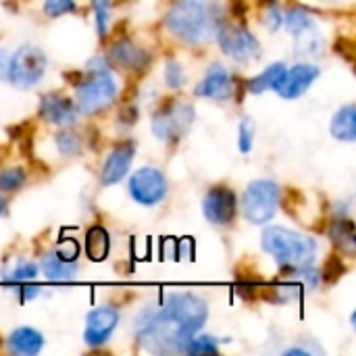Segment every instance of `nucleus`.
<instances>
[{"instance_id":"16","label":"nucleus","mask_w":356,"mask_h":356,"mask_svg":"<svg viewBox=\"0 0 356 356\" xmlns=\"http://www.w3.org/2000/svg\"><path fill=\"white\" fill-rule=\"evenodd\" d=\"M111 58L117 63V65H121V67H125V69H134V71H142L146 65H148V60H150V56H148V52H144L140 46H136L131 40H127V38H119L113 46H111Z\"/></svg>"},{"instance_id":"25","label":"nucleus","mask_w":356,"mask_h":356,"mask_svg":"<svg viewBox=\"0 0 356 356\" xmlns=\"http://www.w3.org/2000/svg\"><path fill=\"white\" fill-rule=\"evenodd\" d=\"M186 355H217L219 346L213 336H192L184 348Z\"/></svg>"},{"instance_id":"2","label":"nucleus","mask_w":356,"mask_h":356,"mask_svg":"<svg viewBox=\"0 0 356 356\" xmlns=\"http://www.w3.org/2000/svg\"><path fill=\"white\" fill-rule=\"evenodd\" d=\"M221 21L219 6L211 0H177L165 17L167 29L186 44L209 42Z\"/></svg>"},{"instance_id":"4","label":"nucleus","mask_w":356,"mask_h":356,"mask_svg":"<svg viewBox=\"0 0 356 356\" xmlns=\"http://www.w3.org/2000/svg\"><path fill=\"white\" fill-rule=\"evenodd\" d=\"M88 69L90 73H81L79 81L75 83L77 88L75 106L79 108V113L96 115L115 102L119 88L102 56H96L92 63H88Z\"/></svg>"},{"instance_id":"33","label":"nucleus","mask_w":356,"mask_h":356,"mask_svg":"<svg viewBox=\"0 0 356 356\" xmlns=\"http://www.w3.org/2000/svg\"><path fill=\"white\" fill-rule=\"evenodd\" d=\"M75 10V0H44V13L52 19Z\"/></svg>"},{"instance_id":"31","label":"nucleus","mask_w":356,"mask_h":356,"mask_svg":"<svg viewBox=\"0 0 356 356\" xmlns=\"http://www.w3.org/2000/svg\"><path fill=\"white\" fill-rule=\"evenodd\" d=\"M165 81L171 90H179L186 81V73H184V67L177 63V60H169L167 67H165Z\"/></svg>"},{"instance_id":"19","label":"nucleus","mask_w":356,"mask_h":356,"mask_svg":"<svg viewBox=\"0 0 356 356\" xmlns=\"http://www.w3.org/2000/svg\"><path fill=\"white\" fill-rule=\"evenodd\" d=\"M332 136L342 140V142H355L356 140V108L355 104L342 106L334 119H332Z\"/></svg>"},{"instance_id":"8","label":"nucleus","mask_w":356,"mask_h":356,"mask_svg":"<svg viewBox=\"0 0 356 356\" xmlns=\"http://www.w3.org/2000/svg\"><path fill=\"white\" fill-rule=\"evenodd\" d=\"M215 38L219 40L221 50L236 60H250V58H259V54H261L259 40L242 23L221 21L215 31Z\"/></svg>"},{"instance_id":"10","label":"nucleus","mask_w":356,"mask_h":356,"mask_svg":"<svg viewBox=\"0 0 356 356\" xmlns=\"http://www.w3.org/2000/svg\"><path fill=\"white\" fill-rule=\"evenodd\" d=\"M202 215L213 225H229L238 215V196L227 186H213L202 200Z\"/></svg>"},{"instance_id":"35","label":"nucleus","mask_w":356,"mask_h":356,"mask_svg":"<svg viewBox=\"0 0 356 356\" xmlns=\"http://www.w3.org/2000/svg\"><path fill=\"white\" fill-rule=\"evenodd\" d=\"M265 21H267V27L275 31L282 25V10L275 8L273 4H269V13H267V19Z\"/></svg>"},{"instance_id":"21","label":"nucleus","mask_w":356,"mask_h":356,"mask_svg":"<svg viewBox=\"0 0 356 356\" xmlns=\"http://www.w3.org/2000/svg\"><path fill=\"white\" fill-rule=\"evenodd\" d=\"M286 65L284 63H273L269 65L263 73H259L257 77H252L248 83H246V90L250 94H263L267 90H277L280 81L284 79V73H286Z\"/></svg>"},{"instance_id":"6","label":"nucleus","mask_w":356,"mask_h":356,"mask_svg":"<svg viewBox=\"0 0 356 356\" xmlns=\"http://www.w3.org/2000/svg\"><path fill=\"white\" fill-rule=\"evenodd\" d=\"M194 121V106L181 100H167L152 117V134L163 142H177Z\"/></svg>"},{"instance_id":"7","label":"nucleus","mask_w":356,"mask_h":356,"mask_svg":"<svg viewBox=\"0 0 356 356\" xmlns=\"http://www.w3.org/2000/svg\"><path fill=\"white\" fill-rule=\"evenodd\" d=\"M44 71H46L44 52L31 44H25L21 48H17V52L10 56L6 79L17 88L27 90V88H33L35 83H40V79L44 77Z\"/></svg>"},{"instance_id":"13","label":"nucleus","mask_w":356,"mask_h":356,"mask_svg":"<svg viewBox=\"0 0 356 356\" xmlns=\"http://www.w3.org/2000/svg\"><path fill=\"white\" fill-rule=\"evenodd\" d=\"M40 117L46 123L58 125V127H69L77 121L79 117V108L73 104V100H69L63 94H44L40 98V108H38Z\"/></svg>"},{"instance_id":"11","label":"nucleus","mask_w":356,"mask_h":356,"mask_svg":"<svg viewBox=\"0 0 356 356\" xmlns=\"http://www.w3.org/2000/svg\"><path fill=\"white\" fill-rule=\"evenodd\" d=\"M119 325V311L115 307H98L86 317L83 340L88 346H102L111 340L113 332Z\"/></svg>"},{"instance_id":"29","label":"nucleus","mask_w":356,"mask_h":356,"mask_svg":"<svg viewBox=\"0 0 356 356\" xmlns=\"http://www.w3.org/2000/svg\"><path fill=\"white\" fill-rule=\"evenodd\" d=\"M257 138V125L250 117H244L238 125V148L240 152H250Z\"/></svg>"},{"instance_id":"30","label":"nucleus","mask_w":356,"mask_h":356,"mask_svg":"<svg viewBox=\"0 0 356 356\" xmlns=\"http://www.w3.org/2000/svg\"><path fill=\"white\" fill-rule=\"evenodd\" d=\"M94 13H96V29L98 35L104 38L108 31V21H111V0H92Z\"/></svg>"},{"instance_id":"18","label":"nucleus","mask_w":356,"mask_h":356,"mask_svg":"<svg viewBox=\"0 0 356 356\" xmlns=\"http://www.w3.org/2000/svg\"><path fill=\"white\" fill-rule=\"evenodd\" d=\"M6 348L17 356H33L44 348V336L33 327H17L6 338Z\"/></svg>"},{"instance_id":"26","label":"nucleus","mask_w":356,"mask_h":356,"mask_svg":"<svg viewBox=\"0 0 356 356\" xmlns=\"http://www.w3.org/2000/svg\"><path fill=\"white\" fill-rule=\"evenodd\" d=\"M296 38H298L296 40V50L302 52V54H319L323 50V38L319 33H315V27L298 33Z\"/></svg>"},{"instance_id":"14","label":"nucleus","mask_w":356,"mask_h":356,"mask_svg":"<svg viewBox=\"0 0 356 356\" xmlns=\"http://www.w3.org/2000/svg\"><path fill=\"white\" fill-rule=\"evenodd\" d=\"M134 154H136L134 142L125 140V142L117 144V146L111 150V154L106 156L104 165H102V171H100V181H102V186H115V184H119V181L129 173Z\"/></svg>"},{"instance_id":"38","label":"nucleus","mask_w":356,"mask_h":356,"mask_svg":"<svg viewBox=\"0 0 356 356\" xmlns=\"http://www.w3.org/2000/svg\"><path fill=\"white\" fill-rule=\"evenodd\" d=\"M261 2H263V4H273L275 0H261Z\"/></svg>"},{"instance_id":"15","label":"nucleus","mask_w":356,"mask_h":356,"mask_svg":"<svg viewBox=\"0 0 356 356\" xmlns=\"http://www.w3.org/2000/svg\"><path fill=\"white\" fill-rule=\"evenodd\" d=\"M236 92L234 88V77L229 75V71L219 65V63H213L204 75V79L198 83L196 88V94L202 96V98H213V100H227L232 98Z\"/></svg>"},{"instance_id":"23","label":"nucleus","mask_w":356,"mask_h":356,"mask_svg":"<svg viewBox=\"0 0 356 356\" xmlns=\"http://www.w3.org/2000/svg\"><path fill=\"white\" fill-rule=\"evenodd\" d=\"M38 271H40V267H38L35 263H31V261H27V259H21V261H17V263L4 273V284H8V286L21 290V288H25L27 284H33V280L38 277Z\"/></svg>"},{"instance_id":"5","label":"nucleus","mask_w":356,"mask_h":356,"mask_svg":"<svg viewBox=\"0 0 356 356\" xmlns=\"http://www.w3.org/2000/svg\"><path fill=\"white\" fill-rule=\"evenodd\" d=\"M280 207V186L271 179H257L248 184L242 196V213L252 225L269 223Z\"/></svg>"},{"instance_id":"37","label":"nucleus","mask_w":356,"mask_h":356,"mask_svg":"<svg viewBox=\"0 0 356 356\" xmlns=\"http://www.w3.org/2000/svg\"><path fill=\"white\" fill-rule=\"evenodd\" d=\"M2 211H4V200H2V196H0V215H2Z\"/></svg>"},{"instance_id":"36","label":"nucleus","mask_w":356,"mask_h":356,"mask_svg":"<svg viewBox=\"0 0 356 356\" xmlns=\"http://www.w3.org/2000/svg\"><path fill=\"white\" fill-rule=\"evenodd\" d=\"M8 60H10V54L6 50H0V79H6L8 75Z\"/></svg>"},{"instance_id":"20","label":"nucleus","mask_w":356,"mask_h":356,"mask_svg":"<svg viewBox=\"0 0 356 356\" xmlns=\"http://www.w3.org/2000/svg\"><path fill=\"white\" fill-rule=\"evenodd\" d=\"M111 252V236L104 227L94 225L86 234V254L94 263H102Z\"/></svg>"},{"instance_id":"28","label":"nucleus","mask_w":356,"mask_h":356,"mask_svg":"<svg viewBox=\"0 0 356 356\" xmlns=\"http://www.w3.org/2000/svg\"><path fill=\"white\" fill-rule=\"evenodd\" d=\"M27 175L21 167H10L0 173V192H17L25 184Z\"/></svg>"},{"instance_id":"17","label":"nucleus","mask_w":356,"mask_h":356,"mask_svg":"<svg viewBox=\"0 0 356 356\" xmlns=\"http://www.w3.org/2000/svg\"><path fill=\"white\" fill-rule=\"evenodd\" d=\"M40 269H42V273L46 275V280H50V282H56V284H71V282H75V277H77L79 265H77V261H63V259L52 250V252H48V254L42 257Z\"/></svg>"},{"instance_id":"24","label":"nucleus","mask_w":356,"mask_h":356,"mask_svg":"<svg viewBox=\"0 0 356 356\" xmlns=\"http://www.w3.org/2000/svg\"><path fill=\"white\" fill-rule=\"evenodd\" d=\"M282 23L294 35H298V33L315 27V19H313V15L305 6H292L286 13H282Z\"/></svg>"},{"instance_id":"22","label":"nucleus","mask_w":356,"mask_h":356,"mask_svg":"<svg viewBox=\"0 0 356 356\" xmlns=\"http://www.w3.org/2000/svg\"><path fill=\"white\" fill-rule=\"evenodd\" d=\"M330 238H332V242H334L342 252H346L348 257L355 254V223H353L350 219H342V217L336 219V221L330 225Z\"/></svg>"},{"instance_id":"1","label":"nucleus","mask_w":356,"mask_h":356,"mask_svg":"<svg viewBox=\"0 0 356 356\" xmlns=\"http://www.w3.org/2000/svg\"><path fill=\"white\" fill-rule=\"evenodd\" d=\"M209 305L192 292H173L161 309H146L136 319L138 340L152 353H184L188 340L204 325Z\"/></svg>"},{"instance_id":"34","label":"nucleus","mask_w":356,"mask_h":356,"mask_svg":"<svg viewBox=\"0 0 356 356\" xmlns=\"http://www.w3.org/2000/svg\"><path fill=\"white\" fill-rule=\"evenodd\" d=\"M54 252H56L63 261H77L79 246H77L75 240H60L58 246L54 248Z\"/></svg>"},{"instance_id":"27","label":"nucleus","mask_w":356,"mask_h":356,"mask_svg":"<svg viewBox=\"0 0 356 356\" xmlns=\"http://www.w3.org/2000/svg\"><path fill=\"white\" fill-rule=\"evenodd\" d=\"M54 142H56L58 152L65 154V156H73V154H79L81 152V140H79V136L73 134V131H69V129L58 131L56 138H54Z\"/></svg>"},{"instance_id":"3","label":"nucleus","mask_w":356,"mask_h":356,"mask_svg":"<svg viewBox=\"0 0 356 356\" xmlns=\"http://www.w3.org/2000/svg\"><path fill=\"white\" fill-rule=\"evenodd\" d=\"M263 250L271 254L280 267L294 271L313 265L317 257V242L282 225H271L263 232Z\"/></svg>"},{"instance_id":"9","label":"nucleus","mask_w":356,"mask_h":356,"mask_svg":"<svg viewBox=\"0 0 356 356\" xmlns=\"http://www.w3.org/2000/svg\"><path fill=\"white\" fill-rule=\"evenodd\" d=\"M129 194L142 207H156L167 196V177L156 167H142L129 177Z\"/></svg>"},{"instance_id":"32","label":"nucleus","mask_w":356,"mask_h":356,"mask_svg":"<svg viewBox=\"0 0 356 356\" xmlns=\"http://www.w3.org/2000/svg\"><path fill=\"white\" fill-rule=\"evenodd\" d=\"M344 273H346L344 261H342L340 257H332V259L325 263L323 271H321V280H325L327 284H334V282H338Z\"/></svg>"},{"instance_id":"12","label":"nucleus","mask_w":356,"mask_h":356,"mask_svg":"<svg viewBox=\"0 0 356 356\" xmlns=\"http://www.w3.org/2000/svg\"><path fill=\"white\" fill-rule=\"evenodd\" d=\"M319 67L311 65V63H298L292 69H286L284 79L277 86V94L286 100H294L300 98L302 94H307V90L313 86V81L319 77Z\"/></svg>"}]
</instances>
